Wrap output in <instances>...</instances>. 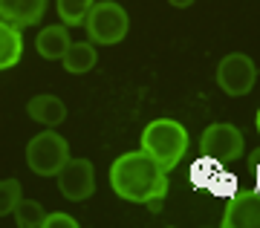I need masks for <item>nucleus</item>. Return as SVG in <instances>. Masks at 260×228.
<instances>
[{"label": "nucleus", "instance_id": "f257e3e1", "mask_svg": "<svg viewBox=\"0 0 260 228\" xmlns=\"http://www.w3.org/2000/svg\"><path fill=\"white\" fill-rule=\"evenodd\" d=\"M110 188L121 200L148 205L153 214H159L168 193V174L139 147L121 153L110 165Z\"/></svg>", "mask_w": 260, "mask_h": 228}, {"label": "nucleus", "instance_id": "f03ea898", "mask_svg": "<svg viewBox=\"0 0 260 228\" xmlns=\"http://www.w3.org/2000/svg\"><path fill=\"white\" fill-rule=\"evenodd\" d=\"M142 150L168 174L188 153V130L177 119H153L142 130Z\"/></svg>", "mask_w": 260, "mask_h": 228}, {"label": "nucleus", "instance_id": "7ed1b4c3", "mask_svg": "<svg viewBox=\"0 0 260 228\" xmlns=\"http://www.w3.org/2000/svg\"><path fill=\"white\" fill-rule=\"evenodd\" d=\"M84 29H87L93 44L113 46L119 41H124V35L130 29V18L116 0H99V3H93V9H90V15L84 20Z\"/></svg>", "mask_w": 260, "mask_h": 228}, {"label": "nucleus", "instance_id": "20e7f679", "mask_svg": "<svg viewBox=\"0 0 260 228\" xmlns=\"http://www.w3.org/2000/svg\"><path fill=\"white\" fill-rule=\"evenodd\" d=\"M70 159V145H67L64 136H58L55 130L49 127L44 133L29 139L26 145V165L29 171L38 176H55L64 162Z\"/></svg>", "mask_w": 260, "mask_h": 228}, {"label": "nucleus", "instance_id": "39448f33", "mask_svg": "<svg viewBox=\"0 0 260 228\" xmlns=\"http://www.w3.org/2000/svg\"><path fill=\"white\" fill-rule=\"evenodd\" d=\"M200 150H203L205 159H211L217 165H232L243 156V133L225 121L211 124L200 136Z\"/></svg>", "mask_w": 260, "mask_h": 228}, {"label": "nucleus", "instance_id": "423d86ee", "mask_svg": "<svg viewBox=\"0 0 260 228\" xmlns=\"http://www.w3.org/2000/svg\"><path fill=\"white\" fill-rule=\"evenodd\" d=\"M254 81H257V67H254V61H251L249 55L232 52L217 64V84H220V90H223L225 95H232V99L249 95Z\"/></svg>", "mask_w": 260, "mask_h": 228}, {"label": "nucleus", "instance_id": "0eeeda50", "mask_svg": "<svg viewBox=\"0 0 260 228\" xmlns=\"http://www.w3.org/2000/svg\"><path fill=\"white\" fill-rule=\"evenodd\" d=\"M61 197L70 202H84L90 200L95 191V171L90 159H67L64 168L55 174Z\"/></svg>", "mask_w": 260, "mask_h": 228}, {"label": "nucleus", "instance_id": "6e6552de", "mask_svg": "<svg viewBox=\"0 0 260 228\" xmlns=\"http://www.w3.org/2000/svg\"><path fill=\"white\" fill-rule=\"evenodd\" d=\"M220 225L223 228H260V191L257 188L234 193L232 202L223 211Z\"/></svg>", "mask_w": 260, "mask_h": 228}, {"label": "nucleus", "instance_id": "1a4fd4ad", "mask_svg": "<svg viewBox=\"0 0 260 228\" xmlns=\"http://www.w3.org/2000/svg\"><path fill=\"white\" fill-rule=\"evenodd\" d=\"M47 12V0H0V20L15 26H38Z\"/></svg>", "mask_w": 260, "mask_h": 228}, {"label": "nucleus", "instance_id": "9d476101", "mask_svg": "<svg viewBox=\"0 0 260 228\" xmlns=\"http://www.w3.org/2000/svg\"><path fill=\"white\" fill-rule=\"evenodd\" d=\"M29 119L44 124V127H58L61 121L67 119V104L52 92H41V95H32L26 104Z\"/></svg>", "mask_w": 260, "mask_h": 228}, {"label": "nucleus", "instance_id": "9b49d317", "mask_svg": "<svg viewBox=\"0 0 260 228\" xmlns=\"http://www.w3.org/2000/svg\"><path fill=\"white\" fill-rule=\"evenodd\" d=\"M70 44H73V41H70V32H67L64 23H61V26H44L35 38L38 55L47 58V61H61L64 52L70 49Z\"/></svg>", "mask_w": 260, "mask_h": 228}, {"label": "nucleus", "instance_id": "f8f14e48", "mask_svg": "<svg viewBox=\"0 0 260 228\" xmlns=\"http://www.w3.org/2000/svg\"><path fill=\"white\" fill-rule=\"evenodd\" d=\"M23 55V35L20 26L9 23V20H0V73L12 70Z\"/></svg>", "mask_w": 260, "mask_h": 228}, {"label": "nucleus", "instance_id": "ddd939ff", "mask_svg": "<svg viewBox=\"0 0 260 228\" xmlns=\"http://www.w3.org/2000/svg\"><path fill=\"white\" fill-rule=\"evenodd\" d=\"M95 61H99V52H95V44H90V41H75V44H70V49L61 58L64 70L73 75L90 73L95 67Z\"/></svg>", "mask_w": 260, "mask_h": 228}, {"label": "nucleus", "instance_id": "4468645a", "mask_svg": "<svg viewBox=\"0 0 260 228\" xmlns=\"http://www.w3.org/2000/svg\"><path fill=\"white\" fill-rule=\"evenodd\" d=\"M15 222H18L20 228H41L44 222H47V211H44V205L38 200H26V197H20V202L15 205Z\"/></svg>", "mask_w": 260, "mask_h": 228}, {"label": "nucleus", "instance_id": "2eb2a0df", "mask_svg": "<svg viewBox=\"0 0 260 228\" xmlns=\"http://www.w3.org/2000/svg\"><path fill=\"white\" fill-rule=\"evenodd\" d=\"M95 0H55L58 6V18L64 26H84V20L90 15Z\"/></svg>", "mask_w": 260, "mask_h": 228}, {"label": "nucleus", "instance_id": "dca6fc26", "mask_svg": "<svg viewBox=\"0 0 260 228\" xmlns=\"http://www.w3.org/2000/svg\"><path fill=\"white\" fill-rule=\"evenodd\" d=\"M20 182L18 179H0V217H6L15 211V205L20 202Z\"/></svg>", "mask_w": 260, "mask_h": 228}, {"label": "nucleus", "instance_id": "f3484780", "mask_svg": "<svg viewBox=\"0 0 260 228\" xmlns=\"http://www.w3.org/2000/svg\"><path fill=\"white\" fill-rule=\"evenodd\" d=\"M44 228H78V219L70 214H47Z\"/></svg>", "mask_w": 260, "mask_h": 228}, {"label": "nucleus", "instance_id": "a211bd4d", "mask_svg": "<svg viewBox=\"0 0 260 228\" xmlns=\"http://www.w3.org/2000/svg\"><path fill=\"white\" fill-rule=\"evenodd\" d=\"M249 171H251V176H257L260 179V147L249 153Z\"/></svg>", "mask_w": 260, "mask_h": 228}, {"label": "nucleus", "instance_id": "6ab92c4d", "mask_svg": "<svg viewBox=\"0 0 260 228\" xmlns=\"http://www.w3.org/2000/svg\"><path fill=\"white\" fill-rule=\"evenodd\" d=\"M168 3H171L174 9H188V6H191L194 0H168Z\"/></svg>", "mask_w": 260, "mask_h": 228}, {"label": "nucleus", "instance_id": "aec40b11", "mask_svg": "<svg viewBox=\"0 0 260 228\" xmlns=\"http://www.w3.org/2000/svg\"><path fill=\"white\" fill-rule=\"evenodd\" d=\"M254 127H257V133H260V110H257V116H254Z\"/></svg>", "mask_w": 260, "mask_h": 228}]
</instances>
